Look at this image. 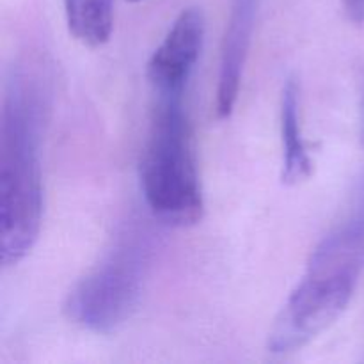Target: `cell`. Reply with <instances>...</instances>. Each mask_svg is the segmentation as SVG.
<instances>
[{
	"mask_svg": "<svg viewBox=\"0 0 364 364\" xmlns=\"http://www.w3.org/2000/svg\"><path fill=\"white\" fill-rule=\"evenodd\" d=\"M38 64H18L6 80L0 114V255L18 265L34 247L43 220L41 148L50 89Z\"/></svg>",
	"mask_w": 364,
	"mask_h": 364,
	"instance_id": "6da1fadb",
	"label": "cell"
},
{
	"mask_svg": "<svg viewBox=\"0 0 364 364\" xmlns=\"http://www.w3.org/2000/svg\"><path fill=\"white\" fill-rule=\"evenodd\" d=\"M185 96H156L141 156V188L153 217L174 228L203 219L205 199Z\"/></svg>",
	"mask_w": 364,
	"mask_h": 364,
	"instance_id": "7a4b0ae2",
	"label": "cell"
},
{
	"mask_svg": "<svg viewBox=\"0 0 364 364\" xmlns=\"http://www.w3.org/2000/svg\"><path fill=\"white\" fill-rule=\"evenodd\" d=\"M151 231L132 223L100 262L71 288L64 313L73 323L95 334H112L137 309L151 270Z\"/></svg>",
	"mask_w": 364,
	"mask_h": 364,
	"instance_id": "3957f363",
	"label": "cell"
},
{
	"mask_svg": "<svg viewBox=\"0 0 364 364\" xmlns=\"http://www.w3.org/2000/svg\"><path fill=\"white\" fill-rule=\"evenodd\" d=\"M355 287L347 277L306 272L274 320L269 352L284 355L308 347L343 315Z\"/></svg>",
	"mask_w": 364,
	"mask_h": 364,
	"instance_id": "277c9868",
	"label": "cell"
},
{
	"mask_svg": "<svg viewBox=\"0 0 364 364\" xmlns=\"http://www.w3.org/2000/svg\"><path fill=\"white\" fill-rule=\"evenodd\" d=\"M205 28V14L199 7H187L178 14L146 68L155 96H185L201 55Z\"/></svg>",
	"mask_w": 364,
	"mask_h": 364,
	"instance_id": "5b68a950",
	"label": "cell"
},
{
	"mask_svg": "<svg viewBox=\"0 0 364 364\" xmlns=\"http://www.w3.org/2000/svg\"><path fill=\"white\" fill-rule=\"evenodd\" d=\"M259 0H233L220 46L219 78H217L215 112L219 119L233 114L240 92L244 68L247 63L256 25Z\"/></svg>",
	"mask_w": 364,
	"mask_h": 364,
	"instance_id": "8992f818",
	"label": "cell"
},
{
	"mask_svg": "<svg viewBox=\"0 0 364 364\" xmlns=\"http://www.w3.org/2000/svg\"><path fill=\"white\" fill-rule=\"evenodd\" d=\"M306 272L331 274L358 283L364 272V185L347 215L311 252Z\"/></svg>",
	"mask_w": 364,
	"mask_h": 364,
	"instance_id": "52a82bcc",
	"label": "cell"
},
{
	"mask_svg": "<svg viewBox=\"0 0 364 364\" xmlns=\"http://www.w3.org/2000/svg\"><path fill=\"white\" fill-rule=\"evenodd\" d=\"M281 142H283L284 185H299L313 173V160L306 146L301 121V84L288 77L281 95Z\"/></svg>",
	"mask_w": 364,
	"mask_h": 364,
	"instance_id": "ba28073f",
	"label": "cell"
},
{
	"mask_svg": "<svg viewBox=\"0 0 364 364\" xmlns=\"http://www.w3.org/2000/svg\"><path fill=\"white\" fill-rule=\"evenodd\" d=\"M66 23L82 45H105L114 28V0H64Z\"/></svg>",
	"mask_w": 364,
	"mask_h": 364,
	"instance_id": "9c48e42d",
	"label": "cell"
},
{
	"mask_svg": "<svg viewBox=\"0 0 364 364\" xmlns=\"http://www.w3.org/2000/svg\"><path fill=\"white\" fill-rule=\"evenodd\" d=\"M343 7L352 23H364V0H343Z\"/></svg>",
	"mask_w": 364,
	"mask_h": 364,
	"instance_id": "30bf717a",
	"label": "cell"
},
{
	"mask_svg": "<svg viewBox=\"0 0 364 364\" xmlns=\"http://www.w3.org/2000/svg\"><path fill=\"white\" fill-rule=\"evenodd\" d=\"M132 2H141V0H132Z\"/></svg>",
	"mask_w": 364,
	"mask_h": 364,
	"instance_id": "8fae6325",
	"label": "cell"
}]
</instances>
